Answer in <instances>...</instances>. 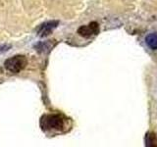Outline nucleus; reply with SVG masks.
<instances>
[{
  "label": "nucleus",
  "instance_id": "obj_4",
  "mask_svg": "<svg viewBox=\"0 0 157 147\" xmlns=\"http://www.w3.org/2000/svg\"><path fill=\"white\" fill-rule=\"evenodd\" d=\"M98 32H99V24L96 22H91L87 26H82L78 29V33L81 36L86 38L91 37L92 36H96Z\"/></svg>",
  "mask_w": 157,
  "mask_h": 147
},
{
  "label": "nucleus",
  "instance_id": "obj_3",
  "mask_svg": "<svg viewBox=\"0 0 157 147\" xmlns=\"http://www.w3.org/2000/svg\"><path fill=\"white\" fill-rule=\"evenodd\" d=\"M59 24L58 21H55V20H52V21H47L45 23L41 24L36 29L37 36L40 37H45L48 36L49 34L52 33V32L55 29Z\"/></svg>",
  "mask_w": 157,
  "mask_h": 147
},
{
  "label": "nucleus",
  "instance_id": "obj_5",
  "mask_svg": "<svg viewBox=\"0 0 157 147\" xmlns=\"http://www.w3.org/2000/svg\"><path fill=\"white\" fill-rule=\"evenodd\" d=\"M53 40H47L39 42L36 45V48L38 52L41 53H48L51 51V49L56 45V42H52Z\"/></svg>",
  "mask_w": 157,
  "mask_h": 147
},
{
  "label": "nucleus",
  "instance_id": "obj_7",
  "mask_svg": "<svg viewBox=\"0 0 157 147\" xmlns=\"http://www.w3.org/2000/svg\"><path fill=\"white\" fill-rule=\"evenodd\" d=\"M10 48H11V45H10V44H1V45H0V54L8 51Z\"/></svg>",
  "mask_w": 157,
  "mask_h": 147
},
{
  "label": "nucleus",
  "instance_id": "obj_1",
  "mask_svg": "<svg viewBox=\"0 0 157 147\" xmlns=\"http://www.w3.org/2000/svg\"><path fill=\"white\" fill-rule=\"evenodd\" d=\"M68 120L62 114H47L41 118L40 125L43 130L61 131L67 126Z\"/></svg>",
  "mask_w": 157,
  "mask_h": 147
},
{
  "label": "nucleus",
  "instance_id": "obj_2",
  "mask_svg": "<svg viewBox=\"0 0 157 147\" xmlns=\"http://www.w3.org/2000/svg\"><path fill=\"white\" fill-rule=\"evenodd\" d=\"M28 60L24 55H16L14 57L8 58L4 62V67L7 71L13 74H18L26 68Z\"/></svg>",
  "mask_w": 157,
  "mask_h": 147
},
{
  "label": "nucleus",
  "instance_id": "obj_6",
  "mask_svg": "<svg viewBox=\"0 0 157 147\" xmlns=\"http://www.w3.org/2000/svg\"><path fill=\"white\" fill-rule=\"evenodd\" d=\"M145 43L151 50H157V33H149L145 37Z\"/></svg>",
  "mask_w": 157,
  "mask_h": 147
}]
</instances>
